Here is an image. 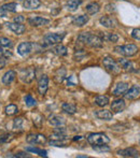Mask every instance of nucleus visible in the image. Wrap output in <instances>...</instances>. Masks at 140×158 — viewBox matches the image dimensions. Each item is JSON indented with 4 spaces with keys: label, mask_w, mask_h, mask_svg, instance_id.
<instances>
[{
    "label": "nucleus",
    "mask_w": 140,
    "mask_h": 158,
    "mask_svg": "<svg viewBox=\"0 0 140 158\" xmlns=\"http://www.w3.org/2000/svg\"><path fill=\"white\" fill-rule=\"evenodd\" d=\"M78 40H79V42L90 46V48H103L104 45L103 38L98 37V35H92L91 32H82L78 37Z\"/></svg>",
    "instance_id": "f257e3e1"
},
{
    "label": "nucleus",
    "mask_w": 140,
    "mask_h": 158,
    "mask_svg": "<svg viewBox=\"0 0 140 158\" xmlns=\"http://www.w3.org/2000/svg\"><path fill=\"white\" fill-rule=\"evenodd\" d=\"M114 52L125 57H133L138 53V46L135 44H126V45L115 46Z\"/></svg>",
    "instance_id": "f03ea898"
},
{
    "label": "nucleus",
    "mask_w": 140,
    "mask_h": 158,
    "mask_svg": "<svg viewBox=\"0 0 140 158\" xmlns=\"http://www.w3.org/2000/svg\"><path fill=\"white\" fill-rule=\"evenodd\" d=\"M103 64L106 70L111 74H117L121 72V67H120L119 63L110 56H106L103 59Z\"/></svg>",
    "instance_id": "7ed1b4c3"
},
{
    "label": "nucleus",
    "mask_w": 140,
    "mask_h": 158,
    "mask_svg": "<svg viewBox=\"0 0 140 158\" xmlns=\"http://www.w3.org/2000/svg\"><path fill=\"white\" fill-rule=\"evenodd\" d=\"M66 32H54V33H48L46 35L43 37V45H54V44H58L63 41L65 38Z\"/></svg>",
    "instance_id": "20e7f679"
},
{
    "label": "nucleus",
    "mask_w": 140,
    "mask_h": 158,
    "mask_svg": "<svg viewBox=\"0 0 140 158\" xmlns=\"http://www.w3.org/2000/svg\"><path fill=\"white\" fill-rule=\"evenodd\" d=\"M87 142L92 145H97V144H108L110 142L109 137L106 133L97 132V133H91L87 137Z\"/></svg>",
    "instance_id": "39448f33"
},
{
    "label": "nucleus",
    "mask_w": 140,
    "mask_h": 158,
    "mask_svg": "<svg viewBox=\"0 0 140 158\" xmlns=\"http://www.w3.org/2000/svg\"><path fill=\"white\" fill-rule=\"evenodd\" d=\"M19 79L24 82V83H32L35 79V75H36V71L35 68L32 67H28V68H24L19 71Z\"/></svg>",
    "instance_id": "423d86ee"
},
{
    "label": "nucleus",
    "mask_w": 140,
    "mask_h": 158,
    "mask_svg": "<svg viewBox=\"0 0 140 158\" xmlns=\"http://www.w3.org/2000/svg\"><path fill=\"white\" fill-rule=\"evenodd\" d=\"M35 48V44L32 42H22L19 46H17V53L21 56H27L32 52Z\"/></svg>",
    "instance_id": "0eeeda50"
},
{
    "label": "nucleus",
    "mask_w": 140,
    "mask_h": 158,
    "mask_svg": "<svg viewBox=\"0 0 140 158\" xmlns=\"http://www.w3.org/2000/svg\"><path fill=\"white\" fill-rule=\"evenodd\" d=\"M26 141L30 144H44L46 143V137L41 133H32V135H28L26 137Z\"/></svg>",
    "instance_id": "6e6552de"
},
{
    "label": "nucleus",
    "mask_w": 140,
    "mask_h": 158,
    "mask_svg": "<svg viewBox=\"0 0 140 158\" xmlns=\"http://www.w3.org/2000/svg\"><path fill=\"white\" fill-rule=\"evenodd\" d=\"M49 88V77L46 74H43L41 77H40L39 82H38V92H39L40 95L44 96L48 92Z\"/></svg>",
    "instance_id": "1a4fd4ad"
},
{
    "label": "nucleus",
    "mask_w": 140,
    "mask_h": 158,
    "mask_svg": "<svg viewBox=\"0 0 140 158\" xmlns=\"http://www.w3.org/2000/svg\"><path fill=\"white\" fill-rule=\"evenodd\" d=\"M28 23L34 27H40V26H45L50 23V21L46 19H43L41 16H32L28 19Z\"/></svg>",
    "instance_id": "9d476101"
},
{
    "label": "nucleus",
    "mask_w": 140,
    "mask_h": 158,
    "mask_svg": "<svg viewBox=\"0 0 140 158\" xmlns=\"http://www.w3.org/2000/svg\"><path fill=\"white\" fill-rule=\"evenodd\" d=\"M117 153V155L123 156V157H139L140 156V153L134 148H124V150H119Z\"/></svg>",
    "instance_id": "9b49d317"
},
{
    "label": "nucleus",
    "mask_w": 140,
    "mask_h": 158,
    "mask_svg": "<svg viewBox=\"0 0 140 158\" xmlns=\"http://www.w3.org/2000/svg\"><path fill=\"white\" fill-rule=\"evenodd\" d=\"M140 95V86L139 85H133L127 92L125 93V98L128 100H135L139 97Z\"/></svg>",
    "instance_id": "f8f14e48"
},
{
    "label": "nucleus",
    "mask_w": 140,
    "mask_h": 158,
    "mask_svg": "<svg viewBox=\"0 0 140 158\" xmlns=\"http://www.w3.org/2000/svg\"><path fill=\"white\" fill-rule=\"evenodd\" d=\"M125 101L123 99H117L111 103V111L113 113H121L125 110Z\"/></svg>",
    "instance_id": "ddd939ff"
},
{
    "label": "nucleus",
    "mask_w": 140,
    "mask_h": 158,
    "mask_svg": "<svg viewBox=\"0 0 140 158\" xmlns=\"http://www.w3.org/2000/svg\"><path fill=\"white\" fill-rule=\"evenodd\" d=\"M128 89V84L125 83V82H120V83L117 84L115 88L113 89L112 94L115 97H120L122 95H125V93L127 92Z\"/></svg>",
    "instance_id": "4468645a"
},
{
    "label": "nucleus",
    "mask_w": 140,
    "mask_h": 158,
    "mask_svg": "<svg viewBox=\"0 0 140 158\" xmlns=\"http://www.w3.org/2000/svg\"><path fill=\"white\" fill-rule=\"evenodd\" d=\"M6 27L15 33V35H22V33L25 32L26 27L23 24H19V23H6Z\"/></svg>",
    "instance_id": "2eb2a0df"
},
{
    "label": "nucleus",
    "mask_w": 140,
    "mask_h": 158,
    "mask_svg": "<svg viewBox=\"0 0 140 158\" xmlns=\"http://www.w3.org/2000/svg\"><path fill=\"white\" fill-rule=\"evenodd\" d=\"M15 77H16V72L13 70H9V71H6L3 74V77H2V83H3L4 85H10L15 80Z\"/></svg>",
    "instance_id": "dca6fc26"
},
{
    "label": "nucleus",
    "mask_w": 140,
    "mask_h": 158,
    "mask_svg": "<svg viewBox=\"0 0 140 158\" xmlns=\"http://www.w3.org/2000/svg\"><path fill=\"white\" fill-rule=\"evenodd\" d=\"M49 123L52 126L61 127V126L65 125L66 121L64 117L59 116V115H52V116H50V118H49Z\"/></svg>",
    "instance_id": "f3484780"
},
{
    "label": "nucleus",
    "mask_w": 140,
    "mask_h": 158,
    "mask_svg": "<svg viewBox=\"0 0 140 158\" xmlns=\"http://www.w3.org/2000/svg\"><path fill=\"white\" fill-rule=\"evenodd\" d=\"M40 4H41L40 0H24L23 8L26 10H36L39 8Z\"/></svg>",
    "instance_id": "a211bd4d"
},
{
    "label": "nucleus",
    "mask_w": 140,
    "mask_h": 158,
    "mask_svg": "<svg viewBox=\"0 0 140 158\" xmlns=\"http://www.w3.org/2000/svg\"><path fill=\"white\" fill-rule=\"evenodd\" d=\"M95 116L99 119H103V121H110L112 119V113L108 110H98L95 112Z\"/></svg>",
    "instance_id": "6ab92c4d"
},
{
    "label": "nucleus",
    "mask_w": 140,
    "mask_h": 158,
    "mask_svg": "<svg viewBox=\"0 0 140 158\" xmlns=\"http://www.w3.org/2000/svg\"><path fill=\"white\" fill-rule=\"evenodd\" d=\"M117 63H119L121 69H123V70H125V71H134V64H133L130 60H128V59L120 58L119 60H117Z\"/></svg>",
    "instance_id": "aec40b11"
},
{
    "label": "nucleus",
    "mask_w": 140,
    "mask_h": 158,
    "mask_svg": "<svg viewBox=\"0 0 140 158\" xmlns=\"http://www.w3.org/2000/svg\"><path fill=\"white\" fill-rule=\"evenodd\" d=\"M99 10H100V6H99L98 2H91V3H88L85 8L86 13L90 15L96 14V13L99 12Z\"/></svg>",
    "instance_id": "412c9836"
},
{
    "label": "nucleus",
    "mask_w": 140,
    "mask_h": 158,
    "mask_svg": "<svg viewBox=\"0 0 140 158\" xmlns=\"http://www.w3.org/2000/svg\"><path fill=\"white\" fill-rule=\"evenodd\" d=\"M88 16L87 15H79V16H75L74 19H72V24L77 27H82L84 26L86 23L88 22Z\"/></svg>",
    "instance_id": "4be33fe9"
},
{
    "label": "nucleus",
    "mask_w": 140,
    "mask_h": 158,
    "mask_svg": "<svg viewBox=\"0 0 140 158\" xmlns=\"http://www.w3.org/2000/svg\"><path fill=\"white\" fill-rule=\"evenodd\" d=\"M99 23L106 28H114L115 27V22L112 17L110 16H103L99 19Z\"/></svg>",
    "instance_id": "5701e85b"
},
{
    "label": "nucleus",
    "mask_w": 140,
    "mask_h": 158,
    "mask_svg": "<svg viewBox=\"0 0 140 158\" xmlns=\"http://www.w3.org/2000/svg\"><path fill=\"white\" fill-rule=\"evenodd\" d=\"M62 109H63L64 112L67 113V114H69V115H73L77 113V106L72 103L65 102V103H63V106H62Z\"/></svg>",
    "instance_id": "b1692460"
},
{
    "label": "nucleus",
    "mask_w": 140,
    "mask_h": 158,
    "mask_svg": "<svg viewBox=\"0 0 140 158\" xmlns=\"http://www.w3.org/2000/svg\"><path fill=\"white\" fill-rule=\"evenodd\" d=\"M52 51L54 54L58 55V56H66L68 53L67 48H66L65 45H63V44H57L55 48H53Z\"/></svg>",
    "instance_id": "393cba45"
},
{
    "label": "nucleus",
    "mask_w": 140,
    "mask_h": 158,
    "mask_svg": "<svg viewBox=\"0 0 140 158\" xmlns=\"http://www.w3.org/2000/svg\"><path fill=\"white\" fill-rule=\"evenodd\" d=\"M95 103L98 106H106L107 104L109 103V97L105 95L97 96V97L95 98Z\"/></svg>",
    "instance_id": "a878e982"
},
{
    "label": "nucleus",
    "mask_w": 140,
    "mask_h": 158,
    "mask_svg": "<svg viewBox=\"0 0 140 158\" xmlns=\"http://www.w3.org/2000/svg\"><path fill=\"white\" fill-rule=\"evenodd\" d=\"M26 151L30 153H35V154H38L41 157H46L48 156V152L44 150H41V148H32V146H28L26 148Z\"/></svg>",
    "instance_id": "bb28decb"
},
{
    "label": "nucleus",
    "mask_w": 140,
    "mask_h": 158,
    "mask_svg": "<svg viewBox=\"0 0 140 158\" xmlns=\"http://www.w3.org/2000/svg\"><path fill=\"white\" fill-rule=\"evenodd\" d=\"M4 112H6V115L11 116V115H14L19 112V108H17V106H15V104H9V106H6V108H4Z\"/></svg>",
    "instance_id": "cd10ccee"
},
{
    "label": "nucleus",
    "mask_w": 140,
    "mask_h": 158,
    "mask_svg": "<svg viewBox=\"0 0 140 158\" xmlns=\"http://www.w3.org/2000/svg\"><path fill=\"white\" fill-rule=\"evenodd\" d=\"M82 3V0H68L67 2V8L70 11H75Z\"/></svg>",
    "instance_id": "c85d7f7f"
},
{
    "label": "nucleus",
    "mask_w": 140,
    "mask_h": 158,
    "mask_svg": "<svg viewBox=\"0 0 140 158\" xmlns=\"http://www.w3.org/2000/svg\"><path fill=\"white\" fill-rule=\"evenodd\" d=\"M24 101H25V104L28 108H32V106H37V100L32 95H26L25 98H24Z\"/></svg>",
    "instance_id": "c756f323"
},
{
    "label": "nucleus",
    "mask_w": 140,
    "mask_h": 158,
    "mask_svg": "<svg viewBox=\"0 0 140 158\" xmlns=\"http://www.w3.org/2000/svg\"><path fill=\"white\" fill-rule=\"evenodd\" d=\"M1 9L6 12H15L17 9V4L15 2H10V3H6L1 6Z\"/></svg>",
    "instance_id": "7c9ffc66"
},
{
    "label": "nucleus",
    "mask_w": 140,
    "mask_h": 158,
    "mask_svg": "<svg viewBox=\"0 0 140 158\" xmlns=\"http://www.w3.org/2000/svg\"><path fill=\"white\" fill-rule=\"evenodd\" d=\"M13 46L12 40L8 39V38L0 37V48H11Z\"/></svg>",
    "instance_id": "2f4dec72"
},
{
    "label": "nucleus",
    "mask_w": 140,
    "mask_h": 158,
    "mask_svg": "<svg viewBox=\"0 0 140 158\" xmlns=\"http://www.w3.org/2000/svg\"><path fill=\"white\" fill-rule=\"evenodd\" d=\"M68 143H69V141L66 139H56L50 141V144L53 146H67Z\"/></svg>",
    "instance_id": "473e14b6"
},
{
    "label": "nucleus",
    "mask_w": 140,
    "mask_h": 158,
    "mask_svg": "<svg viewBox=\"0 0 140 158\" xmlns=\"http://www.w3.org/2000/svg\"><path fill=\"white\" fill-rule=\"evenodd\" d=\"M12 51L9 50V48H0V56L3 58H10L12 57Z\"/></svg>",
    "instance_id": "72a5a7b5"
},
{
    "label": "nucleus",
    "mask_w": 140,
    "mask_h": 158,
    "mask_svg": "<svg viewBox=\"0 0 140 158\" xmlns=\"http://www.w3.org/2000/svg\"><path fill=\"white\" fill-rule=\"evenodd\" d=\"M93 148H94L95 151H97V152H109L110 151V148H109L107 144H97V145H92Z\"/></svg>",
    "instance_id": "f704fd0d"
},
{
    "label": "nucleus",
    "mask_w": 140,
    "mask_h": 158,
    "mask_svg": "<svg viewBox=\"0 0 140 158\" xmlns=\"http://www.w3.org/2000/svg\"><path fill=\"white\" fill-rule=\"evenodd\" d=\"M23 123H24V119L22 118V117H17V118H15L14 122H13V128L22 129V127H23Z\"/></svg>",
    "instance_id": "c9c22d12"
},
{
    "label": "nucleus",
    "mask_w": 140,
    "mask_h": 158,
    "mask_svg": "<svg viewBox=\"0 0 140 158\" xmlns=\"http://www.w3.org/2000/svg\"><path fill=\"white\" fill-rule=\"evenodd\" d=\"M78 84V80L75 75H69L67 77V86H75Z\"/></svg>",
    "instance_id": "e433bc0d"
},
{
    "label": "nucleus",
    "mask_w": 140,
    "mask_h": 158,
    "mask_svg": "<svg viewBox=\"0 0 140 158\" xmlns=\"http://www.w3.org/2000/svg\"><path fill=\"white\" fill-rule=\"evenodd\" d=\"M43 123V117L40 114H34V124L37 127H40Z\"/></svg>",
    "instance_id": "4c0bfd02"
},
{
    "label": "nucleus",
    "mask_w": 140,
    "mask_h": 158,
    "mask_svg": "<svg viewBox=\"0 0 140 158\" xmlns=\"http://www.w3.org/2000/svg\"><path fill=\"white\" fill-rule=\"evenodd\" d=\"M132 38L135 40H140V28H135L132 31Z\"/></svg>",
    "instance_id": "58836bf2"
},
{
    "label": "nucleus",
    "mask_w": 140,
    "mask_h": 158,
    "mask_svg": "<svg viewBox=\"0 0 140 158\" xmlns=\"http://www.w3.org/2000/svg\"><path fill=\"white\" fill-rule=\"evenodd\" d=\"M108 40L110 42H117V40H119V35H115V33H109Z\"/></svg>",
    "instance_id": "ea45409f"
},
{
    "label": "nucleus",
    "mask_w": 140,
    "mask_h": 158,
    "mask_svg": "<svg viewBox=\"0 0 140 158\" xmlns=\"http://www.w3.org/2000/svg\"><path fill=\"white\" fill-rule=\"evenodd\" d=\"M14 23H19V24H23L24 22H25V17L23 16V15H17V16L14 17Z\"/></svg>",
    "instance_id": "a19ab883"
},
{
    "label": "nucleus",
    "mask_w": 140,
    "mask_h": 158,
    "mask_svg": "<svg viewBox=\"0 0 140 158\" xmlns=\"http://www.w3.org/2000/svg\"><path fill=\"white\" fill-rule=\"evenodd\" d=\"M12 139V135H4L0 137V142H3V141H10Z\"/></svg>",
    "instance_id": "79ce46f5"
},
{
    "label": "nucleus",
    "mask_w": 140,
    "mask_h": 158,
    "mask_svg": "<svg viewBox=\"0 0 140 158\" xmlns=\"http://www.w3.org/2000/svg\"><path fill=\"white\" fill-rule=\"evenodd\" d=\"M13 157H30V155L26 154V153H19L16 155H12Z\"/></svg>",
    "instance_id": "37998d69"
},
{
    "label": "nucleus",
    "mask_w": 140,
    "mask_h": 158,
    "mask_svg": "<svg viewBox=\"0 0 140 158\" xmlns=\"http://www.w3.org/2000/svg\"><path fill=\"white\" fill-rule=\"evenodd\" d=\"M107 11H110V12H112V11H115V6H113V4H108L107 6Z\"/></svg>",
    "instance_id": "c03bdc74"
},
{
    "label": "nucleus",
    "mask_w": 140,
    "mask_h": 158,
    "mask_svg": "<svg viewBox=\"0 0 140 158\" xmlns=\"http://www.w3.org/2000/svg\"><path fill=\"white\" fill-rule=\"evenodd\" d=\"M4 66H6V60H4L3 57L0 56V69L4 68Z\"/></svg>",
    "instance_id": "a18cd8bd"
},
{
    "label": "nucleus",
    "mask_w": 140,
    "mask_h": 158,
    "mask_svg": "<svg viewBox=\"0 0 140 158\" xmlns=\"http://www.w3.org/2000/svg\"><path fill=\"white\" fill-rule=\"evenodd\" d=\"M6 11H3L1 8H0V17H6Z\"/></svg>",
    "instance_id": "49530a36"
},
{
    "label": "nucleus",
    "mask_w": 140,
    "mask_h": 158,
    "mask_svg": "<svg viewBox=\"0 0 140 158\" xmlns=\"http://www.w3.org/2000/svg\"><path fill=\"white\" fill-rule=\"evenodd\" d=\"M1 28H2V26H1V24H0V29H1Z\"/></svg>",
    "instance_id": "de8ad7c7"
},
{
    "label": "nucleus",
    "mask_w": 140,
    "mask_h": 158,
    "mask_svg": "<svg viewBox=\"0 0 140 158\" xmlns=\"http://www.w3.org/2000/svg\"><path fill=\"white\" fill-rule=\"evenodd\" d=\"M139 143H140V139H139Z\"/></svg>",
    "instance_id": "09e8293b"
}]
</instances>
